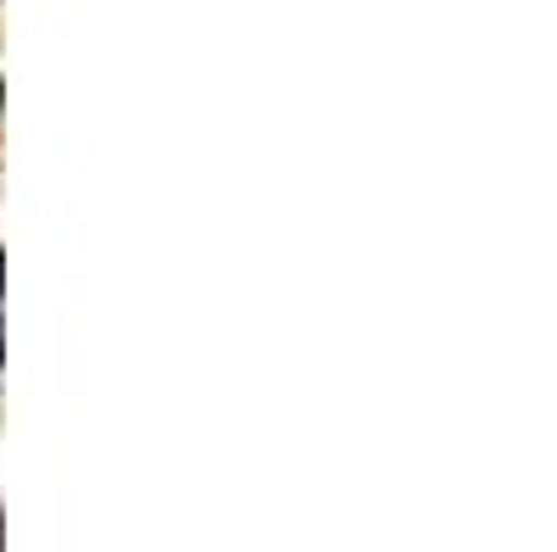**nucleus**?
<instances>
[{
    "mask_svg": "<svg viewBox=\"0 0 557 552\" xmlns=\"http://www.w3.org/2000/svg\"><path fill=\"white\" fill-rule=\"evenodd\" d=\"M0 280H7V262H0Z\"/></svg>",
    "mask_w": 557,
    "mask_h": 552,
    "instance_id": "obj_1",
    "label": "nucleus"
},
{
    "mask_svg": "<svg viewBox=\"0 0 557 552\" xmlns=\"http://www.w3.org/2000/svg\"><path fill=\"white\" fill-rule=\"evenodd\" d=\"M0 101H7V89H0Z\"/></svg>",
    "mask_w": 557,
    "mask_h": 552,
    "instance_id": "obj_2",
    "label": "nucleus"
}]
</instances>
